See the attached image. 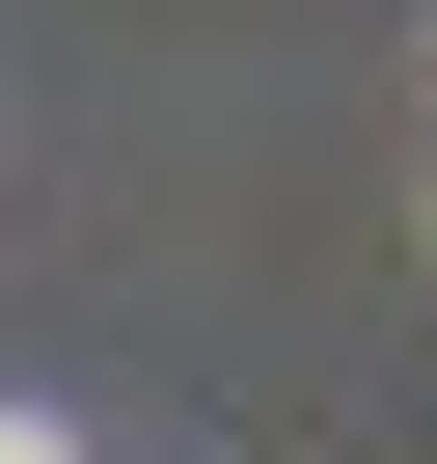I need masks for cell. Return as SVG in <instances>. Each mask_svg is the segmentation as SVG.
I'll list each match as a JSON object with an SVG mask.
<instances>
[{
	"label": "cell",
	"mask_w": 437,
	"mask_h": 464,
	"mask_svg": "<svg viewBox=\"0 0 437 464\" xmlns=\"http://www.w3.org/2000/svg\"><path fill=\"white\" fill-rule=\"evenodd\" d=\"M0 464H83V437H28V410H0Z\"/></svg>",
	"instance_id": "obj_1"
}]
</instances>
